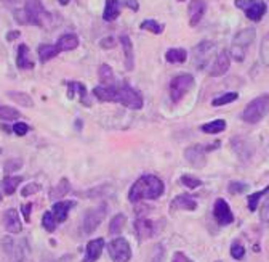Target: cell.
<instances>
[{"mask_svg": "<svg viewBox=\"0 0 269 262\" xmlns=\"http://www.w3.org/2000/svg\"><path fill=\"white\" fill-rule=\"evenodd\" d=\"M134 232H137L140 240H146V238H151L154 235V224L149 219H138L134 222Z\"/></svg>", "mask_w": 269, "mask_h": 262, "instance_id": "21", "label": "cell"}, {"mask_svg": "<svg viewBox=\"0 0 269 262\" xmlns=\"http://www.w3.org/2000/svg\"><path fill=\"white\" fill-rule=\"evenodd\" d=\"M107 253L113 262H128L131 259V248L125 238H114L107 245Z\"/></svg>", "mask_w": 269, "mask_h": 262, "instance_id": "9", "label": "cell"}, {"mask_svg": "<svg viewBox=\"0 0 269 262\" xmlns=\"http://www.w3.org/2000/svg\"><path fill=\"white\" fill-rule=\"evenodd\" d=\"M120 8H122L120 0H106L103 19L104 21H116L120 15Z\"/></svg>", "mask_w": 269, "mask_h": 262, "instance_id": "24", "label": "cell"}, {"mask_svg": "<svg viewBox=\"0 0 269 262\" xmlns=\"http://www.w3.org/2000/svg\"><path fill=\"white\" fill-rule=\"evenodd\" d=\"M215 52V44L204 41L199 45L194 47V66L197 69H205V66L210 63L212 59V53Z\"/></svg>", "mask_w": 269, "mask_h": 262, "instance_id": "10", "label": "cell"}, {"mask_svg": "<svg viewBox=\"0 0 269 262\" xmlns=\"http://www.w3.org/2000/svg\"><path fill=\"white\" fill-rule=\"evenodd\" d=\"M58 2H59L61 5H68V4L71 2V0H58Z\"/></svg>", "mask_w": 269, "mask_h": 262, "instance_id": "52", "label": "cell"}, {"mask_svg": "<svg viewBox=\"0 0 269 262\" xmlns=\"http://www.w3.org/2000/svg\"><path fill=\"white\" fill-rule=\"evenodd\" d=\"M247 188L249 185L247 184H243V182H231L228 190H229V193L231 195H237V193H243V192H247Z\"/></svg>", "mask_w": 269, "mask_h": 262, "instance_id": "42", "label": "cell"}, {"mask_svg": "<svg viewBox=\"0 0 269 262\" xmlns=\"http://www.w3.org/2000/svg\"><path fill=\"white\" fill-rule=\"evenodd\" d=\"M256 37V31L255 28H245L240 32H237L234 35V41H232V47H231V56L236 59V62H243L247 55V49L253 44Z\"/></svg>", "mask_w": 269, "mask_h": 262, "instance_id": "5", "label": "cell"}, {"mask_svg": "<svg viewBox=\"0 0 269 262\" xmlns=\"http://www.w3.org/2000/svg\"><path fill=\"white\" fill-rule=\"evenodd\" d=\"M21 166H23L21 159H10V161H7L5 163V175H10L11 172L18 171Z\"/></svg>", "mask_w": 269, "mask_h": 262, "instance_id": "43", "label": "cell"}, {"mask_svg": "<svg viewBox=\"0 0 269 262\" xmlns=\"http://www.w3.org/2000/svg\"><path fill=\"white\" fill-rule=\"evenodd\" d=\"M24 245H26V241H23L21 245L13 241V238H10V236H4L2 238V249L5 251V254H8L11 257V260L13 262H23L24 260V254L23 253V248Z\"/></svg>", "mask_w": 269, "mask_h": 262, "instance_id": "13", "label": "cell"}, {"mask_svg": "<svg viewBox=\"0 0 269 262\" xmlns=\"http://www.w3.org/2000/svg\"><path fill=\"white\" fill-rule=\"evenodd\" d=\"M21 182H23V177L21 175H7L4 180H2L4 193L5 195H13Z\"/></svg>", "mask_w": 269, "mask_h": 262, "instance_id": "28", "label": "cell"}, {"mask_svg": "<svg viewBox=\"0 0 269 262\" xmlns=\"http://www.w3.org/2000/svg\"><path fill=\"white\" fill-rule=\"evenodd\" d=\"M4 227L10 233H19L23 230V224L19 220V214L16 209H7L4 212Z\"/></svg>", "mask_w": 269, "mask_h": 262, "instance_id": "16", "label": "cell"}, {"mask_svg": "<svg viewBox=\"0 0 269 262\" xmlns=\"http://www.w3.org/2000/svg\"><path fill=\"white\" fill-rule=\"evenodd\" d=\"M16 66L19 69H34V62L31 58L29 47L26 44H21L18 47V56H16Z\"/></svg>", "mask_w": 269, "mask_h": 262, "instance_id": "20", "label": "cell"}, {"mask_svg": "<svg viewBox=\"0 0 269 262\" xmlns=\"http://www.w3.org/2000/svg\"><path fill=\"white\" fill-rule=\"evenodd\" d=\"M197 208V201H195L192 196L189 195H180L176 196L172 205H170V209L172 211H176V209H183V211H195Z\"/></svg>", "mask_w": 269, "mask_h": 262, "instance_id": "19", "label": "cell"}, {"mask_svg": "<svg viewBox=\"0 0 269 262\" xmlns=\"http://www.w3.org/2000/svg\"><path fill=\"white\" fill-rule=\"evenodd\" d=\"M120 44L122 49H124V55H125V68L128 71H131L134 68V53H133V44L130 41V37L127 34L120 35Z\"/></svg>", "mask_w": 269, "mask_h": 262, "instance_id": "22", "label": "cell"}, {"mask_svg": "<svg viewBox=\"0 0 269 262\" xmlns=\"http://www.w3.org/2000/svg\"><path fill=\"white\" fill-rule=\"evenodd\" d=\"M188 58V52L185 49H170L165 53V59L168 63H185Z\"/></svg>", "mask_w": 269, "mask_h": 262, "instance_id": "30", "label": "cell"}, {"mask_svg": "<svg viewBox=\"0 0 269 262\" xmlns=\"http://www.w3.org/2000/svg\"><path fill=\"white\" fill-rule=\"evenodd\" d=\"M207 10V2L205 0H192L188 5V16H189V25L191 26H197L200 19L205 15Z\"/></svg>", "mask_w": 269, "mask_h": 262, "instance_id": "15", "label": "cell"}, {"mask_svg": "<svg viewBox=\"0 0 269 262\" xmlns=\"http://www.w3.org/2000/svg\"><path fill=\"white\" fill-rule=\"evenodd\" d=\"M269 113V95H260L252 100L245 110L242 111V119L249 124H258L261 119Z\"/></svg>", "mask_w": 269, "mask_h": 262, "instance_id": "4", "label": "cell"}, {"mask_svg": "<svg viewBox=\"0 0 269 262\" xmlns=\"http://www.w3.org/2000/svg\"><path fill=\"white\" fill-rule=\"evenodd\" d=\"M269 192V185L266 187V188H263V190H260V192H255V193H252L250 196H249V209L253 212V211H256V208H258V203H260V199L266 195Z\"/></svg>", "mask_w": 269, "mask_h": 262, "instance_id": "38", "label": "cell"}, {"mask_svg": "<svg viewBox=\"0 0 269 262\" xmlns=\"http://www.w3.org/2000/svg\"><path fill=\"white\" fill-rule=\"evenodd\" d=\"M106 214H107V206L104 203L100 205V206H96V208L88 209L87 212L83 214V219H82V227H80L82 233L83 235L93 233L101 225L103 219L106 217Z\"/></svg>", "mask_w": 269, "mask_h": 262, "instance_id": "6", "label": "cell"}, {"mask_svg": "<svg viewBox=\"0 0 269 262\" xmlns=\"http://www.w3.org/2000/svg\"><path fill=\"white\" fill-rule=\"evenodd\" d=\"M200 129L204 134H219L223 132V130H226V121L225 119H216V121L204 124Z\"/></svg>", "mask_w": 269, "mask_h": 262, "instance_id": "32", "label": "cell"}, {"mask_svg": "<svg viewBox=\"0 0 269 262\" xmlns=\"http://www.w3.org/2000/svg\"><path fill=\"white\" fill-rule=\"evenodd\" d=\"M239 98V95L236 92H228V93H223V95H218L212 100V105L213 106H223V105H228V103H232Z\"/></svg>", "mask_w": 269, "mask_h": 262, "instance_id": "34", "label": "cell"}, {"mask_svg": "<svg viewBox=\"0 0 269 262\" xmlns=\"http://www.w3.org/2000/svg\"><path fill=\"white\" fill-rule=\"evenodd\" d=\"M236 7L240 8L250 21H260L267 11L263 0H236Z\"/></svg>", "mask_w": 269, "mask_h": 262, "instance_id": "8", "label": "cell"}, {"mask_svg": "<svg viewBox=\"0 0 269 262\" xmlns=\"http://www.w3.org/2000/svg\"><path fill=\"white\" fill-rule=\"evenodd\" d=\"M23 11H24V25L45 28L52 21V15L45 10L40 0H24Z\"/></svg>", "mask_w": 269, "mask_h": 262, "instance_id": "3", "label": "cell"}, {"mask_svg": "<svg viewBox=\"0 0 269 262\" xmlns=\"http://www.w3.org/2000/svg\"><path fill=\"white\" fill-rule=\"evenodd\" d=\"M213 217L219 225H229L234 222V214H232L229 205L223 198H218L213 206Z\"/></svg>", "mask_w": 269, "mask_h": 262, "instance_id": "11", "label": "cell"}, {"mask_svg": "<svg viewBox=\"0 0 269 262\" xmlns=\"http://www.w3.org/2000/svg\"><path fill=\"white\" fill-rule=\"evenodd\" d=\"M229 66H231L229 53L226 50H223V52H219L218 56L215 58V62H213V65L210 68V73L209 74L213 76V77H219V76H223V74L228 73Z\"/></svg>", "mask_w": 269, "mask_h": 262, "instance_id": "14", "label": "cell"}, {"mask_svg": "<svg viewBox=\"0 0 269 262\" xmlns=\"http://www.w3.org/2000/svg\"><path fill=\"white\" fill-rule=\"evenodd\" d=\"M74 206H76V201H56V203L53 205L52 212H53L55 219L58 220V224L64 222L68 219L69 211Z\"/></svg>", "mask_w": 269, "mask_h": 262, "instance_id": "18", "label": "cell"}, {"mask_svg": "<svg viewBox=\"0 0 269 262\" xmlns=\"http://www.w3.org/2000/svg\"><path fill=\"white\" fill-rule=\"evenodd\" d=\"M125 224H127L125 214H116V216L111 219V222H109V233H111V235L120 233L122 230H124Z\"/></svg>", "mask_w": 269, "mask_h": 262, "instance_id": "29", "label": "cell"}, {"mask_svg": "<svg viewBox=\"0 0 269 262\" xmlns=\"http://www.w3.org/2000/svg\"><path fill=\"white\" fill-rule=\"evenodd\" d=\"M76 93H79L80 103L90 106V102H88V97H87V89H85V86L80 84V82H69V84H68V97L72 100L76 97Z\"/></svg>", "mask_w": 269, "mask_h": 262, "instance_id": "25", "label": "cell"}, {"mask_svg": "<svg viewBox=\"0 0 269 262\" xmlns=\"http://www.w3.org/2000/svg\"><path fill=\"white\" fill-rule=\"evenodd\" d=\"M37 192H40V185L39 184H28L26 187H24L23 190H21V195L24 196V198H28V196H31V195H34V193H37Z\"/></svg>", "mask_w": 269, "mask_h": 262, "instance_id": "44", "label": "cell"}, {"mask_svg": "<svg viewBox=\"0 0 269 262\" xmlns=\"http://www.w3.org/2000/svg\"><path fill=\"white\" fill-rule=\"evenodd\" d=\"M260 56H261V62L269 66V32L263 37L261 41V47H260Z\"/></svg>", "mask_w": 269, "mask_h": 262, "instance_id": "39", "label": "cell"}, {"mask_svg": "<svg viewBox=\"0 0 269 262\" xmlns=\"http://www.w3.org/2000/svg\"><path fill=\"white\" fill-rule=\"evenodd\" d=\"M207 147L204 145H192V147H188L185 150V158L186 161L192 166V168H204L205 163H207Z\"/></svg>", "mask_w": 269, "mask_h": 262, "instance_id": "12", "label": "cell"}, {"mask_svg": "<svg viewBox=\"0 0 269 262\" xmlns=\"http://www.w3.org/2000/svg\"><path fill=\"white\" fill-rule=\"evenodd\" d=\"M19 35H21V32H19V31H11V32H8V34H7V41H8V42H11V41L18 39Z\"/></svg>", "mask_w": 269, "mask_h": 262, "instance_id": "51", "label": "cell"}, {"mask_svg": "<svg viewBox=\"0 0 269 262\" xmlns=\"http://www.w3.org/2000/svg\"><path fill=\"white\" fill-rule=\"evenodd\" d=\"M56 225H58V220L55 219V216H53V212L52 211H47L43 216H42V227L47 230V232H55V229H56Z\"/></svg>", "mask_w": 269, "mask_h": 262, "instance_id": "37", "label": "cell"}, {"mask_svg": "<svg viewBox=\"0 0 269 262\" xmlns=\"http://www.w3.org/2000/svg\"><path fill=\"white\" fill-rule=\"evenodd\" d=\"M178 2H185V0H178Z\"/></svg>", "mask_w": 269, "mask_h": 262, "instance_id": "53", "label": "cell"}, {"mask_svg": "<svg viewBox=\"0 0 269 262\" xmlns=\"http://www.w3.org/2000/svg\"><path fill=\"white\" fill-rule=\"evenodd\" d=\"M11 130H13L16 135L23 137V135H26L29 132V126L26 123H16V124H13V129Z\"/></svg>", "mask_w": 269, "mask_h": 262, "instance_id": "45", "label": "cell"}, {"mask_svg": "<svg viewBox=\"0 0 269 262\" xmlns=\"http://www.w3.org/2000/svg\"><path fill=\"white\" fill-rule=\"evenodd\" d=\"M100 47L101 49H114L116 47V39L113 37V35H109V37H104V39H101V42H100Z\"/></svg>", "mask_w": 269, "mask_h": 262, "instance_id": "46", "label": "cell"}, {"mask_svg": "<svg viewBox=\"0 0 269 262\" xmlns=\"http://www.w3.org/2000/svg\"><path fill=\"white\" fill-rule=\"evenodd\" d=\"M231 256L237 260L243 259V256H245V248H243L239 241H234L231 245Z\"/></svg>", "mask_w": 269, "mask_h": 262, "instance_id": "41", "label": "cell"}, {"mask_svg": "<svg viewBox=\"0 0 269 262\" xmlns=\"http://www.w3.org/2000/svg\"><path fill=\"white\" fill-rule=\"evenodd\" d=\"M261 220L269 224V198L264 201V205H263V209H261Z\"/></svg>", "mask_w": 269, "mask_h": 262, "instance_id": "47", "label": "cell"}, {"mask_svg": "<svg viewBox=\"0 0 269 262\" xmlns=\"http://www.w3.org/2000/svg\"><path fill=\"white\" fill-rule=\"evenodd\" d=\"M93 95L100 102H109V103H120L131 110H141L143 108V97L131 89L130 86H98L93 89Z\"/></svg>", "mask_w": 269, "mask_h": 262, "instance_id": "1", "label": "cell"}, {"mask_svg": "<svg viewBox=\"0 0 269 262\" xmlns=\"http://www.w3.org/2000/svg\"><path fill=\"white\" fill-rule=\"evenodd\" d=\"M140 28L143 31H149L152 34H162L164 32V25H161V23H157L155 19H144Z\"/></svg>", "mask_w": 269, "mask_h": 262, "instance_id": "35", "label": "cell"}, {"mask_svg": "<svg viewBox=\"0 0 269 262\" xmlns=\"http://www.w3.org/2000/svg\"><path fill=\"white\" fill-rule=\"evenodd\" d=\"M56 47L61 52H71L79 47V37L76 34H63L56 42Z\"/></svg>", "mask_w": 269, "mask_h": 262, "instance_id": "23", "label": "cell"}, {"mask_svg": "<svg viewBox=\"0 0 269 262\" xmlns=\"http://www.w3.org/2000/svg\"><path fill=\"white\" fill-rule=\"evenodd\" d=\"M165 192V185L159 177L155 175H141L134 182L128 192V199L131 203H138L141 199H157L161 198Z\"/></svg>", "mask_w": 269, "mask_h": 262, "instance_id": "2", "label": "cell"}, {"mask_svg": "<svg viewBox=\"0 0 269 262\" xmlns=\"http://www.w3.org/2000/svg\"><path fill=\"white\" fill-rule=\"evenodd\" d=\"M103 248H104L103 238H96V240L88 241L87 248H85V257L82 259V262H96L103 253Z\"/></svg>", "mask_w": 269, "mask_h": 262, "instance_id": "17", "label": "cell"}, {"mask_svg": "<svg viewBox=\"0 0 269 262\" xmlns=\"http://www.w3.org/2000/svg\"><path fill=\"white\" fill-rule=\"evenodd\" d=\"M18 117H19V111L16 108L0 105V119H2V121H15Z\"/></svg>", "mask_w": 269, "mask_h": 262, "instance_id": "36", "label": "cell"}, {"mask_svg": "<svg viewBox=\"0 0 269 262\" xmlns=\"http://www.w3.org/2000/svg\"><path fill=\"white\" fill-rule=\"evenodd\" d=\"M181 184L185 185L186 188H197V187L202 185V180L197 177H194V175L185 174V175H181Z\"/></svg>", "mask_w": 269, "mask_h": 262, "instance_id": "40", "label": "cell"}, {"mask_svg": "<svg viewBox=\"0 0 269 262\" xmlns=\"http://www.w3.org/2000/svg\"><path fill=\"white\" fill-rule=\"evenodd\" d=\"M0 153H2V150H0Z\"/></svg>", "mask_w": 269, "mask_h": 262, "instance_id": "54", "label": "cell"}, {"mask_svg": "<svg viewBox=\"0 0 269 262\" xmlns=\"http://www.w3.org/2000/svg\"><path fill=\"white\" fill-rule=\"evenodd\" d=\"M7 97L10 100H13L15 103L21 105V106H26V108H31V106H34L32 98L29 97L28 93H24V92H7Z\"/></svg>", "mask_w": 269, "mask_h": 262, "instance_id": "31", "label": "cell"}, {"mask_svg": "<svg viewBox=\"0 0 269 262\" xmlns=\"http://www.w3.org/2000/svg\"><path fill=\"white\" fill-rule=\"evenodd\" d=\"M172 262H192L185 253H181V251H178V253H175L173 254V260Z\"/></svg>", "mask_w": 269, "mask_h": 262, "instance_id": "48", "label": "cell"}, {"mask_svg": "<svg viewBox=\"0 0 269 262\" xmlns=\"http://www.w3.org/2000/svg\"><path fill=\"white\" fill-rule=\"evenodd\" d=\"M37 53H39V59H40V62H42V63H47V62H50L52 58L58 56V55L61 53V50L56 47V44H55V45L42 44V45H39Z\"/></svg>", "mask_w": 269, "mask_h": 262, "instance_id": "26", "label": "cell"}, {"mask_svg": "<svg viewBox=\"0 0 269 262\" xmlns=\"http://www.w3.org/2000/svg\"><path fill=\"white\" fill-rule=\"evenodd\" d=\"M31 209H32V203H29V205H24V206L21 208V211H23V216H24V220H26V222H29V220H31Z\"/></svg>", "mask_w": 269, "mask_h": 262, "instance_id": "49", "label": "cell"}, {"mask_svg": "<svg viewBox=\"0 0 269 262\" xmlns=\"http://www.w3.org/2000/svg\"><path fill=\"white\" fill-rule=\"evenodd\" d=\"M192 87L194 77L191 74H180L170 82V98H172L173 103H178Z\"/></svg>", "mask_w": 269, "mask_h": 262, "instance_id": "7", "label": "cell"}, {"mask_svg": "<svg viewBox=\"0 0 269 262\" xmlns=\"http://www.w3.org/2000/svg\"><path fill=\"white\" fill-rule=\"evenodd\" d=\"M98 76H100V82L103 86H109L114 82V73H113V68L109 65H101L100 71H98Z\"/></svg>", "mask_w": 269, "mask_h": 262, "instance_id": "33", "label": "cell"}, {"mask_svg": "<svg viewBox=\"0 0 269 262\" xmlns=\"http://www.w3.org/2000/svg\"><path fill=\"white\" fill-rule=\"evenodd\" d=\"M69 190H71V184H69V180H68L66 177H63V178H61V180L58 182V185H55V187L50 190V199H52V201L61 199L64 195L69 193Z\"/></svg>", "mask_w": 269, "mask_h": 262, "instance_id": "27", "label": "cell"}, {"mask_svg": "<svg viewBox=\"0 0 269 262\" xmlns=\"http://www.w3.org/2000/svg\"><path fill=\"white\" fill-rule=\"evenodd\" d=\"M125 5H127L130 10H133V11H138V8H140V5H138L137 0H125Z\"/></svg>", "mask_w": 269, "mask_h": 262, "instance_id": "50", "label": "cell"}]
</instances>
